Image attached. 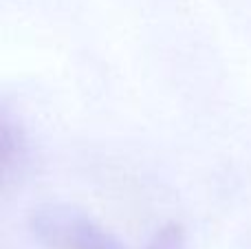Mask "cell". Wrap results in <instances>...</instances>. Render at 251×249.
Returning a JSON list of instances; mask_svg holds the SVG:
<instances>
[{
	"label": "cell",
	"instance_id": "3",
	"mask_svg": "<svg viewBox=\"0 0 251 249\" xmlns=\"http://www.w3.org/2000/svg\"><path fill=\"white\" fill-rule=\"evenodd\" d=\"M146 249H185V232L181 225H165L152 236Z\"/></svg>",
	"mask_w": 251,
	"mask_h": 249
},
{
	"label": "cell",
	"instance_id": "1",
	"mask_svg": "<svg viewBox=\"0 0 251 249\" xmlns=\"http://www.w3.org/2000/svg\"><path fill=\"white\" fill-rule=\"evenodd\" d=\"M29 225L47 249H126L88 214L62 203L38 207Z\"/></svg>",
	"mask_w": 251,
	"mask_h": 249
},
{
	"label": "cell",
	"instance_id": "2",
	"mask_svg": "<svg viewBox=\"0 0 251 249\" xmlns=\"http://www.w3.org/2000/svg\"><path fill=\"white\" fill-rule=\"evenodd\" d=\"M22 159V144L18 139V135H13L11 124L4 119L2 122V174L4 179H9L11 174V166Z\"/></svg>",
	"mask_w": 251,
	"mask_h": 249
}]
</instances>
